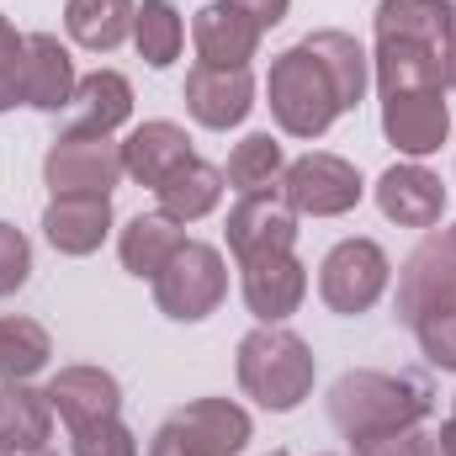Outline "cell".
<instances>
[{"instance_id": "6da1fadb", "label": "cell", "mask_w": 456, "mask_h": 456, "mask_svg": "<svg viewBox=\"0 0 456 456\" xmlns=\"http://www.w3.org/2000/svg\"><path fill=\"white\" fill-rule=\"evenodd\" d=\"M436 409V393L425 377L409 371H345L330 387V419L345 441H371L387 430H409L425 425Z\"/></svg>"}, {"instance_id": "7a4b0ae2", "label": "cell", "mask_w": 456, "mask_h": 456, "mask_svg": "<svg viewBox=\"0 0 456 456\" xmlns=\"http://www.w3.org/2000/svg\"><path fill=\"white\" fill-rule=\"evenodd\" d=\"M314 371L319 361L308 340L281 324H260L239 340V387L271 414H292L314 393Z\"/></svg>"}, {"instance_id": "3957f363", "label": "cell", "mask_w": 456, "mask_h": 456, "mask_svg": "<svg viewBox=\"0 0 456 456\" xmlns=\"http://www.w3.org/2000/svg\"><path fill=\"white\" fill-rule=\"evenodd\" d=\"M265 102H271V117H276V127L287 138H324L335 127V117L345 112L330 69L314 59L308 43H297V48H287V53L271 59Z\"/></svg>"}, {"instance_id": "277c9868", "label": "cell", "mask_w": 456, "mask_h": 456, "mask_svg": "<svg viewBox=\"0 0 456 456\" xmlns=\"http://www.w3.org/2000/svg\"><path fill=\"white\" fill-rule=\"evenodd\" d=\"M224 292H228V265L202 239H186L170 255V265L154 276V308L175 324H202L208 314H218Z\"/></svg>"}, {"instance_id": "5b68a950", "label": "cell", "mask_w": 456, "mask_h": 456, "mask_svg": "<svg viewBox=\"0 0 456 456\" xmlns=\"http://www.w3.org/2000/svg\"><path fill=\"white\" fill-rule=\"evenodd\" d=\"M387 281H393V260L377 239H340L319 265V297L340 319L371 314L382 303Z\"/></svg>"}, {"instance_id": "8992f818", "label": "cell", "mask_w": 456, "mask_h": 456, "mask_svg": "<svg viewBox=\"0 0 456 456\" xmlns=\"http://www.w3.org/2000/svg\"><path fill=\"white\" fill-rule=\"evenodd\" d=\"M43 181L53 197H112L122 181V143L107 133H59L48 159H43Z\"/></svg>"}, {"instance_id": "52a82bcc", "label": "cell", "mask_w": 456, "mask_h": 456, "mask_svg": "<svg viewBox=\"0 0 456 456\" xmlns=\"http://www.w3.org/2000/svg\"><path fill=\"white\" fill-rule=\"evenodd\" d=\"M436 308H456V239L441 228H425V239L414 244V255L398 271L393 314H398V324L414 330Z\"/></svg>"}, {"instance_id": "ba28073f", "label": "cell", "mask_w": 456, "mask_h": 456, "mask_svg": "<svg viewBox=\"0 0 456 456\" xmlns=\"http://www.w3.org/2000/svg\"><path fill=\"white\" fill-rule=\"evenodd\" d=\"M281 197L297 218H340L366 197V186H361V170L350 159L314 149L281 170Z\"/></svg>"}, {"instance_id": "9c48e42d", "label": "cell", "mask_w": 456, "mask_h": 456, "mask_svg": "<svg viewBox=\"0 0 456 456\" xmlns=\"http://www.w3.org/2000/svg\"><path fill=\"white\" fill-rule=\"evenodd\" d=\"M228 249L239 265L249 260H265V255H287L297 244V213L287 208L281 191H255V197H239L228 208Z\"/></svg>"}, {"instance_id": "30bf717a", "label": "cell", "mask_w": 456, "mask_h": 456, "mask_svg": "<svg viewBox=\"0 0 456 456\" xmlns=\"http://www.w3.org/2000/svg\"><path fill=\"white\" fill-rule=\"evenodd\" d=\"M377 69V91L398 96V91H446V32L441 37H377L371 53Z\"/></svg>"}, {"instance_id": "8fae6325", "label": "cell", "mask_w": 456, "mask_h": 456, "mask_svg": "<svg viewBox=\"0 0 456 456\" xmlns=\"http://www.w3.org/2000/svg\"><path fill=\"white\" fill-rule=\"evenodd\" d=\"M382 133L409 159L436 154L446 143V133H452L446 91H398V96H382Z\"/></svg>"}, {"instance_id": "7c38bea8", "label": "cell", "mask_w": 456, "mask_h": 456, "mask_svg": "<svg viewBox=\"0 0 456 456\" xmlns=\"http://www.w3.org/2000/svg\"><path fill=\"white\" fill-rule=\"evenodd\" d=\"M377 208L382 218L398 228H436L446 213V186L436 170H425L419 159H403L393 170H382L377 181Z\"/></svg>"}, {"instance_id": "4fadbf2b", "label": "cell", "mask_w": 456, "mask_h": 456, "mask_svg": "<svg viewBox=\"0 0 456 456\" xmlns=\"http://www.w3.org/2000/svg\"><path fill=\"white\" fill-rule=\"evenodd\" d=\"M244 271V308L260 319V324H281L303 308L308 297V271L303 260L287 249V255H265V260H249L239 265Z\"/></svg>"}, {"instance_id": "5bb4252c", "label": "cell", "mask_w": 456, "mask_h": 456, "mask_svg": "<svg viewBox=\"0 0 456 456\" xmlns=\"http://www.w3.org/2000/svg\"><path fill=\"white\" fill-rule=\"evenodd\" d=\"M255 107V75L249 69H213V64H197L186 75V112L197 117L202 127L228 133L239 127Z\"/></svg>"}, {"instance_id": "9a60e30c", "label": "cell", "mask_w": 456, "mask_h": 456, "mask_svg": "<svg viewBox=\"0 0 456 456\" xmlns=\"http://www.w3.org/2000/svg\"><path fill=\"white\" fill-rule=\"evenodd\" d=\"M186 159H197V154H191V138H186L181 122H165V117L159 122H138L122 138V175H133L149 191H159Z\"/></svg>"}, {"instance_id": "2e32d148", "label": "cell", "mask_w": 456, "mask_h": 456, "mask_svg": "<svg viewBox=\"0 0 456 456\" xmlns=\"http://www.w3.org/2000/svg\"><path fill=\"white\" fill-rule=\"evenodd\" d=\"M191 43H197V64H213V69H249L255 48H260V27L228 5V0H213L197 11L191 21Z\"/></svg>"}, {"instance_id": "e0dca14e", "label": "cell", "mask_w": 456, "mask_h": 456, "mask_svg": "<svg viewBox=\"0 0 456 456\" xmlns=\"http://www.w3.org/2000/svg\"><path fill=\"white\" fill-rule=\"evenodd\" d=\"M48 398H53V414L69 430L122 414V387H117L112 371H102V366H59V377L48 382Z\"/></svg>"}, {"instance_id": "ac0fdd59", "label": "cell", "mask_w": 456, "mask_h": 456, "mask_svg": "<svg viewBox=\"0 0 456 456\" xmlns=\"http://www.w3.org/2000/svg\"><path fill=\"white\" fill-rule=\"evenodd\" d=\"M75 59L53 32H27V80H21V102L37 112H69L75 102Z\"/></svg>"}, {"instance_id": "d6986e66", "label": "cell", "mask_w": 456, "mask_h": 456, "mask_svg": "<svg viewBox=\"0 0 456 456\" xmlns=\"http://www.w3.org/2000/svg\"><path fill=\"white\" fill-rule=\"evenodd\" d=\"M112 233V197H53L43 208V239L59 255H96Z\"/></svg>"}, {"instance_id": "ffe728a7", "label": "cell", "mask_w": 456, "mask_h": 456, "mask_svg": "<svg viewBox=\"0 0 456 456\" xmlns=\"http://www.w3.org/2000/svg\"><path fill=\"white\" fill-rule=\"evenodd\" d=\"M48 436H53V398H48V387L37 393L32 382H5L0 387V452L37 456L48 452Z\"/></svg>"}, {"instance_id": "44dd1931", "label": "cell", "mask_w": 456, "mask_h": 456, "mask_svg": "<svg viewBox=\"0 0 456 456\" xmlns=\"http://www.w3.org/2000/svg\"><path fill=\"white\" fill-rule=\"evenodd\" d=\"M127 117H133V86H127V75H117V69L80 75L75 102H69V133H107L112 138Z\"/></svg>"}, {"instance_id": "7402d4cb", "label": "cell", "mask_w": 456, "mask_h": 456, "mask_svg": "<svg viewBox=\"0 0 456 456\" xmlns=\"http://www.w3.org/2000/svg\"><path fill=\"white\" fill-rule=\"evenodd\" d=\"M186 244V233L175 218H165L159 208L154 213H138V218H127V228L117 233V255H122V271L127 276H138V281H154L165 265H170V255Z\"/></svg>"}, {"instance_id": "603a6c76", "label": "cell", "mask_w": 456, "mask_h": 456, "mask_svg": "<svg viewBox=\"0 0 456 456\" xmlns=\"http://www.w3.org/2000/svg\"><path fill=\"white\" fill-rule=\"evenodd\" d=\"M154 202H159L165 218H175L181 228L197 224V218H208V213L224 202V170L208 165V159H186V165L154 191Z\"/></svg>"}, {"instance_id": "cb8c5ba5", "label": "cell", "mask_w": 456, "mask_h": 456, "mask_svg": "<svg viewBox=\"0 0 456 456\" xmlns=\"http://www.w3.org/2000/svg\"><path fill=\"white\" fill-rule=\"evenodd\" d=\"M303 43H308L314 59L330 69V80H335V91H340V107L355 112V107L366 102V86H371V59H366V48H361L350 32H335V27L308 32Z\"/></svg>"}, {"instance_id": "d4e9b609", "label": "cell", "mask_w": 456, "mask_h": 456, "mask_svg": "<svg viewBox=\"0 0 456 456\" xmlns=\"http://www.w3.org/2000/svg\"><path fill=\"white\" fill-rule=\"evenodd\" d=\"M175 419L208 446V456H239L249 446V436H255L249 414H244L233 398H197V403L175 409Z\"/></svg>"}, {"instance_id": "484cf974", "label": "cell", "mask_w": 456, "mask_h": 456, "mask_svg": "<svg viewBox=\"0 0 456 456\" xmlns=\"http://www.w3.org/2000/svg\"><path fill=\"white\" fill-rule=\"evenodd\" d=\"M133 16H138L133 0H69V5H64L69 37H75L80 48H91V53L122 48V43L133 37Z\"/></svg>"}, {"instance_id": "4316f807", "label": "cell", "mask_w": 456, "mask_h": 456, "mask_svg": "<svg viewBox=\"0 0 456 456\" xmlns=\"http://www.w3.org/2000/svg\"><path fill=\"white\" fill-rule=\"evenodd\" d=\"M281 170H287L281 143H276L271 133H249V138L233 143L224 181L239 191V197H255V191H281Z\"/></svg>"}, {"instance_id": "83f0119b", "label": "cell", "mask_w": 456, "mask_h": 456, "mask_svg": "<svg viewBox=\"0 0 456 456\" xmlns=\"http://www.w3.org/2000/svg\"><path fill=\"white\" fill-rule=\"evenodd\" d=\"M181 43H186V21L170 0H143L138 16H133V48L149 69H170L181 59Z\"/></svg>"}, {"instance_id": "f1b7e54d", "label": "cell", "mask_w": 456, "mask_h": 456, "mask_svg": "<svg viewBox=\"0 0 456 456\" xmlns=\"http://www.w3.org/2000/svg\"><path fill=\"white\" fill-rule=\"evenodd\" d=\"M53 355V340L37 319L5 314L0 319V382H32Z\"/></svg>"}, {"instance_id": "f546056e", "label": "cell", "mask_w": 456, "mask_h": 456, "mask_svg": "<svg viewBox=\"0 0 456 456\" xmlns=\"http://www.w3.org/2000/svg\"><path fill=\"white\" fill-rule=\"evenodd\" d=\"M21 80H27V37L0 16V112L21 107Z\"/></svg>"}, {"instance_id": "4dcf8cb0", "label": "cell", "mask_w": 456, "mask_h": 456, "mask_svg": "<svg viewBox=\"0 0 456 456\" xmlns=\"http://www.w3.org/2000/svg\"><path fill=\"white\" fill-rule=\"evenodd\" d=\"M69 446L75 456H138V441L122 419H96V425L69 430Z\"/></svg>"}, {"instance_id": "1f68e13d", "label": "cell", "mask_w": 456, "mask_h": 456, "mask_svg": "<svg viewBox=\"0 0 456 456\" xmlns=\"http://www.w3.org/2000/svg\"><path fill=\"white\" fill-rule=\"evenodd\" d=\"M414 340H419V350H425L430 366L456 371V308H436V314H425V319L414 324Z\"/></svg>"}, {"instance_id": "d6a6232c", "label": "cell", "mask_w": 456, "mask_h": 456, "mask_svg": "<svg viewBox=\"0 0 456 456\" xmlns=\"http://www.w3.org/2000/svg\"><path fill=\"white\" fill-rule=\"evenodd\" d=\"M32 276V244L16 224H0V297L21 292Z\"/></svg>"}, {"instance_id": "836d02e7", "label": "cell", "mask_w": 456, "mask_h": 456, "mask_svg": "<svg viewBox=\"0 0 456 456\" xmlns=\"http://www.w3.org/2000/svg\"><path fill=\"white\" fill-rule=\"evenodd\" d=\"M355 456H441V446H436V436L425 425H409V430H387V436L355 441Z\"/></svg>"}, {"instance_id": "e575fe53", "label": "cell", "mask_w": 456, "mask_h": 456, "mask_svg": "<svg viewBox=\"0 0 456 456\" xmlns=\"http://www.w3.org/2000/svg\"><path fill=\"white\" fill-rule=\"evenodd\" d=\"M149 456H208V446L170 414L159 430H154V441H149Z\"/></svg>"}, {"instance_id": "d590c367", "label": "cell", "mask_w": 456, "mask_h": 456, "mask_svg": "<svg viewBox=\"0 0 456 456\" xmlns=\"http://www.w3.org/2000/svg\"><path fill=\"white\" fill-rule=\"evenodd\" d=\"M228 5H239L260 32H265V27H276V21H287V11H292V0H228Z\"/></svg>"}, {"instance_id": "8d00e7d4", "label": "cell", "mask_w": 456, "mask_h": 456, "mask_svg": "<svg viewBox=\"0 0 456 456\" xmlns=\"http://www.w3.org/2000/svg\"><path fill=\"white\" fill-rule=\"evenodd\" d=\"M446 91H456V0H446Z\"/></svg>"}, {"instance_id": "74e56055", "label": "cell", "mask_w": 456, "mask_h": 456, "mask_svg": "<svg viewBox=\"0 0 456 456\" xmlns=\"http://www.w3.org/2000/svg\"><path fill=\"white\" fill-rule=\"evenodd\" d=\"M436 446H441V456H456V430H452V425H441V436H436Z\"/></svg>"}, {"instance_id": "f35d334b", "label": "cell", "mask_w": 456, "mask_h": 456, "mask_svg": "<svg viewBox=\"0 0 456 456\" xmlns=\"http://www.w3.org/2000/svg\"><path fill=\"white\" fill-rule=\"evenodd\" d=\"M446 425H452V430H456V398H452V414H446Z\"/></svg>"}, {"instance_id": "ab89813d", "label": "cell", "mask_w": 456, "mask_h": 456, "mask_svg": "<svg viewBox=\"0 0 456 456\" xmlns=\"http://www.w3.org/2000/svg\"><path fill=\"white\" fill-rule=\"evenodd\" d=\"M37 456H53V452H37Z\"/></svg>"}, {"instance_id": "60d3db41", "label": "cell", "mask_w": 456, "mask_h": 456, "mask_svg": "<svg viewBox=\"0 0 456 456\" xmlns=\"http://www.w3.org/2000/svg\"><path fill=\"white\" fill-rule=\"evenodd\" d=\"M271 456H287V452H271Z\"/></svg>"}, {"instance_id": "b9f144b4", "label": "cell", "mask_w": 456, "mask_h": 456, "mask_svg": "<svg viewBox=\"0 0 456 456\" xmlns=\"http://www.w3.org/2000/svg\"><path fill=\"white\" fill-rule=\"evenodd\" d=\"M452 239H456V228H452Z\"/></svg>"}, {"instance_id": "7bdbcfd3", "label": "cell", "mask_w": 456, "mask_h": 456, "mask_svg": "<svg viewBox=\"0 0 456 456\" xmlns=\"http://www.w3.org/2000/svg\"><path fill=\"white\" fill-rule=\"evenodd\" d=\"M0 456H5V452H0Z\"/></svg>"}]
</instances>
